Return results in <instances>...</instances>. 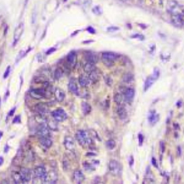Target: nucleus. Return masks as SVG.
Instances as JSON below:
<instances>
[{
	"label": "nucleus",
	"instance_id": "f257e3e1",
	"mask_svg": "<svg viewBox=\"0 0 184 184\" xmlns=\"http://www.w3.org/2000/svg\"><path fill=\"white\" fill-rule=\"evenodd\" d=\"M76 140L82 146L89 145L92 143V139L89 133L85 130H78L76 134Z\"/></svg>",
	"mask_w": 184,
	"mask_h": 184
},
{
	"label": "nucleus",
	"instance_id": "f03ea898",
	"mask_svg": "<svg viewBox=\"0 0 184 184\" xmlns=\"http://www.w3.org/2000/svg\"><path fill=\"white\" fill-rule=\"evenodd\" d=\"M102 57L104 64L107 66H113L114 61L118 58L117 55L112 52H104L102 53Z\"/></svg>",
	"mask_w": 184,
	"mask_h": 184
},
{
	"label": "nucleus",
	"instance_id": "7ed1b4c3",
	"mask_svg": "<svg viewBox=\"0 0 184 184\" xmlns=\"http://www.w3.org/2000/svg\"><path fill=\"white\" fill-rule=\"evenodd\" d=\"M167 9H168V12L171 13L172 15H181V7L179 6V4L176 1H173V0H171V1L168 2Z\"/></svg>",
	"mask_w": 184,
	"mask_h": 184
},
{
	"label": "nucleus",
	"instance_id": "20e7f679",
	"mask_svg": "<svg viewBox=\"0 0 184 184\" xmlns=\"http://www.w3.org/2000/svg\"><path fill=\"white\" fill-rule=\"evenodd\" d=\"M52 117L56 122H62L67 119V114L63 109H57L52 112Z\"/></svg>",
	"mask_w": 184,
	"mask_h": 184
},
{
	"label": "nucleus",
	"instance_id": "39448f33",
	"mask_svg": "<svg viewBox=\"0 0 184 184\" xmlns=\"http://www.w3.org/2000/svg\"><path fill=\"white\" fill-rule=\"evenodd\" d=\"M109 169L113 176H119L122 172L121 165L117 161L112 160L109 163Z\"/></svg>",
	"mask_w": 184,
	"mask_h": 184
},
{
	"label": "nucleus",
	"instance_id": "423d86ee",
	"mask_svg": "<svg viewBox=\"0 0 184 184\" xmlns=\"http://www.w3.org/2000/svg\"><path fill=\"white\" fill-rule=\"evenodd\" d=\"M30 95L33 99H43L47 97V91L45 88H35V89L30 90Z\"/></svg>",
	"mask_w": 184,
	"mask_h": 184
},
{
	"label": "nucleus",
	"instance_id": "0eeeda50",
	"mask_svg": "<svg viewBox=\"0 0 184 184\" xmlns=\"http://www.w3.org/2000/svg\"><path fill=\"white\" fill-rule=\"evenodd\" d=\"M35 175L37 178H39L40 180H41L45 182V181L46 180L47 176V172L43 166H38L35 169Z\"/></svg>",
	"mask_w": 184,
	"mask_h": 184
},
{
	"label": "nucleus",
	"instance_id": "6e6552de",
	"mask_svg": "<svg viewBox=\"0 0 184 184\" xmlns=\"http://www.w3.org/2000/svg\"><path fill=\"white\" fill-rule=\"evenodd\" d=\"M24 32V23L21 22L17 27L15 28L14 32V44H16L20 39Z\"/></svg>",
	"mask_w": 184,
	"mask_h": 184
},
{
	"label": "nucleus",
	"instance_id": "1a4fd4ad",
	"mask_svg": "<svg viewBox=\"0 0 184 184\" xmlns=\"http://www.w3.org/2000/svg\"><path fill=\"white\" fill-rule=\"evenodd\" d=\"M37 135L40 136V137H49L50 132L48 130V127L45 124H40L39 127L37 129Z\"/></svg>",
	"mask_w": 184,
	"mask_h": 184
},
{
	"label": "nucleus",
	"instance_id": "9d476101",
	"mask_svg": "<svg viewBox=\"0 0 184 184\" xmlns=\"http://www.w3.org/2000/svg\"><path fill=\"white\" fill-rule=\"evenodd\" d=\"M35 111H36L40 116H45L48 113V107H47L46 104L43 103H40L35 106Z\"/></svg>",
	"mask_w": 184,
	"mask_h": 184
},
{
	"label": "nucleus",
	"instance_id": "9b49d317",
	"mask_svg": "<svg viewBox=\"0 0 184 184\" xmlns=\"http://www.w3.org/2000/svg\"><path fill=\"white\" fill-rule=\"evenodd\" d=\"M64 146H65L66 150H70V151H72V150H75L76 145L73 138L70 137V136H67V137H66L65 140H64Z\"/></svg>",
	"mask_w": 184,
	"mask_h": 184
},
{
	"label": "nucleus",
	"instance_id": "f8f14e48",
	"mask_svg": "<svg viewBox=\"0 0 184 184\" xmlns=\"http://www.w3.org/2000/svg\"><path fill=\"white\" fill-rule=\"evenodd\" d=\"M22 178L24 183H27L29 182L31 179V173L29 169L23 168L20 170V171L19 172Z\"/></svg>",
	"mask_w": 184,
	"mask_h": 184
},
{
	"label": "nucleus",
	"instance_id": "ddd939ff",
	"mask_svg": "<svg viewBox=\"0 0 184 184\" xmlns=\"http://www.w3.org/2000/svg\"><path fill=\"white\" fill-rule=\"evenodd\" d=\"M73 180L76 183H82L84 180V175H83L82 171L80 170H76L73 172Z\"/></svg>",
	"mask_w": 184,
	"mask_h": 184
},
{
	"label": "nucleus",
	"instance_id": "4468645a",
	"mask_svg": "<svg viewBox=\"0 0 184 184\" xmlns=\"http://www.w3.org/2000/svg\"><path fill=\"white\" fill-rule=\"evenodd\" d=\"M76 61H77V56H76V52L72 51L70 53H68V56H67V62H68V64L71 68L75 67Z\"/></svg>",
	"mask_w": 184,
	"mask_h": 184
},
{
	"label": "nucleus",
	"instance_id": "2eb2a0df",
	"mask_svg": "<svg viewBox=\"0 0 184 184\" xmlns=\"http://www.w3.org/2000/svg\"><path fill=\"white\" fill-rule=\"evenodd\" d=\"M54 95H55V97H56V99L58 102H62L64 99H65V97H66L65 92H64V91L62 90L61 88H56L54 92Z\"/></svg>",
	"mask_w": 184,
	"mask_h": 184
},
{
	"label": "nucleus",
	"instance_id": "dca6fc26",
	"mask_svg": "<svg viewBox=\"0 0 184 184\" xmlns=\"http://www.w3.org/2000/svg\"><path fill=\"white\" fill-rule=\"evenodd\" d=\"M58 180V175L55 171H51L50 173H47V176L46 180L45 181V183H56Z\"/></svg>",
	"mask_w": 184,
	"mask_h": 184
},
{
	"label": "nucleus",
	"instance_id": "f3484780",
	"mask_svg": "<svg viewBox=\"0 0 184 184\" xmlns=\"http://www.w3.org/2000/svg\"><path fill=\"white\" fill-rule=\"evenodd\" d=\"M78 82H79L81 87H87L88 85H90L92 81H91L88 76L86 75H81L79 76V78H78Z\"/></svg>",
	"mask_w": 184,
	"mask_h": 184
},
{
	"label": "nucleus",
	"instance_id": "a211bd4d",
	"mask_svg": "<svg viewBox=\"0 0 184 184\" xmlns=\"http://www.w3.org/2000/svg\"><path fill=\"white\" fill-rule=\"evenodd\" d=\"M135 97V90L132 88H128L125 91V99L127 102L132 101Z\"/></svg>",
	"mask_w": 184,
	"mask_h": 184
},
{
	"label": "nucleus",
	"instance_id": "6ab92c4d",
	"mask_svg": "<svg viewBox=\"0 0 184 184\" xmlns=\"http://www.w3.org/2000/svg\"><path fill=\"white\" fill-rule=\"evenodd\" d=\"M172 22L176 27H181L183 25V21L181 15H172Z\"/></svg>",
	"mask_w": 184,
	"mask_h": 184
},
{
	"label": "nucleus",
	"instance_id": "aec40b11",
	"mask_svg": "<svg viewBox=\"0 0 184 184\" xmlns=\"http://www.w3.org/2000/svg\"><path fill=\"white\" fill-rule=\"evenodd\" d=\"M85 58L87 61V62H89V63L94 64H96L98 62V57L97 56V55H95L94 53L91 52H88L86 53Z\"/></svg>",
	"mask_w": 184,
	"mask_h": 184
},
{
	"label": "nucleus",
	"instance_id": "412c9836",
	"mask_svg": "<svg viewBox=\"0 0 184 184\" xmlns=\"http://www.w3.org/2000/svg\"><path fill=\"white\" fill-rule=\"evenodd\" d=\"M68 89L70 90V92L71 93H73V94H76V95H78V92H79L78 86L77 84H76V81L72 79L69 81L68 83Z\"/></svg>",
	"mask_w": 184,
	"mask_h": 184
},
{
	"label": "nucleus",
	"instance_id": "4be33fe9",
	"mask_svg": "<svg viewBox=\"0 0 184 184\" xmlns=\"http://www.w3.org/2000/svg\"><path fill=\"white\" fill-rule=\"evenodd\" d=\"M40 142L42 146L46 148H49L52 146V141L49 137H42L40 138Z\"/></svg>",
	"mask_w": 184,
	"mask_h": 184
},
{
	"label": "nucleus",
	"instance_id": "5701e85b",
	"mask_svg": "<svg viewBox=\"0 0 184 184\" xmlns=\"http://www.w3.org/2000/svg\"><path fill=\"white\" fill-rule=\"evenodd\" d=\"M88 77H89L92 82H97V81L99 80L100 73L99 72V71L97 70L96 68L94 71H93L92 72L88 73Z\"/></svg>",
	"mask_w": 184,
	"mask_h": 184
},
{
	"label": "nucleus",
	"instance_id": "b1692460",
	"mask_svg": "<svg viewBox=\"0 0 184 184\" xmlns=\"http://www.w3.org/2000/svg\"><path fill=\"white\" fill-rule=\"evenodd\" d=\"M148 119H149L150 123L152 125H154L155 124H156L157 122V121H158L159 116L158 114L155 113V112H151L149 114V117H148Z\"/></svg>",
	"mask_w": 184,
	"mask_h": 184
},
{
	"label": "nucleus",
	"instance_id": "393cba45",
	"mask_svg": "<svg viewBox=\"0 0 184 184\" xmlns=\"http://www.w3.org/2000/svg\"><path fill=\"white\" fill-rule=\"evenodd\" d=\"M117 114L119 117L121 119H125L127 117V112L126 109L122 106H119L117 109Z\"/></svg>",
	"mask_w": 184,
	"mask_h": 184
},
{
	"label": "nucleus",
	"instance_id": "a878e982",
	"mask_svg": "<svg viewBox=\"0 0 184 184\" xmlns=\"http://www.w3.org/2000/svg\"><path fill=\"white\" fill-rule=\"evenodd\" d=\"M95 69H96L95 64L89 63V62H87L84 65V66H83V70H84L85 72L87 73H90L91 72H92L93 71H94Z\"/></svg>",
	"mask_w": 184,
	"mask_h": 184
},
{
	"label": "nucleus",
	"instance_id": "bb28decb",
	"mask_svg": "<svg viewBox=\"0 0 184 184\" xmlns=\"http://www.w3.org/2000/svg\"><path fill=\"white\" fill-rule=\"evenodd\" d=\"M155 80L156 79H155L153 76H150V77H148L145 83V91L149 89V88L151 87V86L153 84Z\"/></svg>",
	"mask_w": 184,
	"mask_h": 184
},
{
	"label": "nucleus",
	"instance_id": "cd10ccee",
	"mask_svg": "<svg viewBox=\"0 0 184 184\" xmlns=\"http://www.w3.org/2000/svg\"><path fill=\"white\" fill-rule=\"evenodd\" d=\"M81 108H82V111H83V113L85 114V115H87L88 114L90 113L91 112V106L87 102H83L82 104H81Z\"/></svg>",
	"mask_w": 184,
	"mask_h": 184
},
{
	"label": "nucleus",
	"instance_id": "c85d7f7f",
	"mask_svg": "<svg viewBox=\"0 0 184 184\" xmlns=\"http://www.w3.org/2000/svg\"><path fill=\"white\" fill-rule=\"evenodd\" d=\"M134 80V76L132 73H125V75L122 76V81L125 83H130Z\"/></svg>",
	"mask_w": 184,
	"mask_h": 184
},
{
	"label": "nucleus",
	"instance_id": "c756f323",
	"mask_svg": "<svg viewBox=\"0 0 184 184\" xmlns=\"http://www.w3.org/2000/svg\"><path fill=\"white\" fill-rule=\"evenodd\" d=\"M124 99H125V98L123 97V96L121 94H119V93H117V94L114 95V102H115L116 103L119 105L122 104V103L123 101H124Z\"/></svg>",
	"mask_w": 184,
	"mask_h": 184
},
{
	"label": "nucleus",
	"instance_id": "7c9ffc66",
	"mask_svg": "<svg viewBox=\"0 0 184 184\" xmlns=\"http://www.w3.org/2000/svg\"><path fill=\"white\" fill-rule=\"evenodd\" d=\"M13 179L14 181H15V182L16 183H23V181L22 178H21V176L20 173H13Z\"/></svg>",
	"mask_w": 184,
	"mask_h": 184
},
{
	"label": "nucleus",
	"instance_id": "2f4dec72",
	"mask_svg": "<svg viewBox=\"0 0 184 184\" xmlns=\"http://www.w3.org/2000/svg\"><path fill=\"white\" fill-rule=\"evenodd\" d=\"M106 146L109 150H113L116 147V142L114 140H109L106 142Z\"/></svg>",
	"mask_w": 184,
	"mask_h": 184
},
{
	"label": "nucleus",
	"instance_id": "473e14b6",
	"mask_svg": "<svg viewBox=\"0 0 184 184\" xmlns=\"http://www.w3.org/2000/svg\"><path fill=\"white\" fill-rule=\"evenodd\" d=\"M54 76L56 79H59V78H61L63 76V71L61 68H57L56 71H55Z\"/></svg>",
	"mask_w": 184,
	"mask_h": 184
},
{
	"label": "nucleus",
	"instance_id": "72a5a7b5",
	"mask_svg": "<svg viewBox=\"0 0 184 184\" xmlns=\"http://www.w3.org/2000/svg\"><path fill=\"white\" fill-rule=\"evenodd\" d=\"M47 127L50 129H51L52 130H57V125L55 122H52V121H49L47 122Z\"/></svg>",
	"mask_w": 184,
	"mask_h": 184
},
{
	"label": "nucleus",
	"instance_id": "f704fd0d",
	"mask_svg": "<svg viewBox=\"0 0 184 184\" xmlns=\"http://www.w3.org/2000/svg\"><path fill=\"white\" fill-rule=\"evenodd\" d=\"M9 73H10V67L8 66V67H7V68L6 69L5 73H4V78H6L7 77V76H9Z\"/></svg>",
	"mask_w": 184,
	"mask_h": 184
},
{
	"label": "nucleus",
	"instance_id": "c9c22d12",
	"mask_svg": "<svg viewBox=\"0 0 184 184\" xmlns=\"http://www.w3.org/2000/svg\"><path fill=\"white\" fill-rule=\"evenodd\" d=\"M152 76H153L155 79H157V78L159 77V71H157V70H156V69H155V70L154 71V73H153V75H152Z\"/></svg>",
	"mask_w": 184,
	"mask_h": 184
},
{
	"label": "nucleus",
	"instance_id": "e433bc0d",
	"mask_svg": "<svg viewBox=\"0 0 184 184\" xmlns=\"http://www.w3.org/2000/svg\"><path fill=\"white\" fill-rule=\"evenodd\" d=\"M119 28L117 27H110L108 28V31H117L118 30Z\"/></svg>",
	"mask_w": 184,
	"mask_h": 184
},
{
	"label": "nucleus",
	"instance_id": "4c0bfd02",
	"mask_svg": "<svg viewBox=\"0 0 184 184\" xmlns=\"http://www.w3.org/2000/svg\"><path fill=\"white\" fill-rule=\"evenodd\" d=\"M20 116H18V117H16V118L14 119V122L15 123H16V122H20Z\"/></svg>",
	"mask_w": 184,
	"mask_h": 184
},
{
	"label": "nucleus",
	"instance_id": "58836bf2",
	"mask_svg": "<svg viewBox=\"0 0 184 184\" xmlns=\"http://www.w3.org/2000/svg\"><path fill=\"white\" fill-rule=\"evenodd\" d=\"M3 162H4V158L2 157H0V166L3 164Z\"/></svg>",
	"mask_w": 184,
	"mask_h": 184
},
{
	"label": "nucleus",
	"instance_id": "ea45409f",
	"mask_svg": "<svg viewBox=\"0 0 184 184\" xmlns=\"http://www.w3.org/2000/svg\"><path fill=\"white\" fill-rule=\"evenodd\" d=\"M152 163H153V165H154V166H155V167L157 166H156V161H155V159L154 158V157L152 159Z\"/></svg>",
	"mask_w": 184,
	"mask_h": 184
},
{
	"label": "nucleus",
	"instance_id": "a19ab883",
	"mask_svg": "<svg viewBox=\"0 0 184 184\" xmlns=\"http://www.w3.org/2000/svg\"><path fill=\"white\" fill-rule=\"evenodd\" d=\"M2 136V132H1V131H0V139H1Z\"/></svg>",
	"mask_w": 184,
	"mask_h": 184
}]
</instances>
